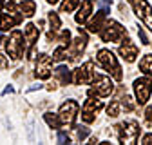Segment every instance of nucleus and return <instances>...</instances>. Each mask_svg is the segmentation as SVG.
<instances>
[{
	"mask_svg": "<svg viewBox=\"0 0 152 145\" xmlns=\"http://www.w3.org/2000/svg\"><path fill=\"white\" fill-rule=\"evenodd\" d=\"M96 60L109 75H112L114 80H121V76H123L121 75V67H120L116 56H114V53L110 49H100L96 53Z\"/></svg>",
	"mask_w": 152,
	"mask_h": 145,
	"instance_id": "1",
	"label": "nucleus"
},
{
	"mask_svg": "<svg viewBox=\"0 0 152 145\" xmlns=\"http://www.w3.org/2000/svg\"><path fill=\"white\" fill-rule=\"evenodd\" d=\"M127 34L125 27L116 22V20H109L103 24V27L100 29V36H102V42H118L121 40L123 36Z\"/></svg>",
	"mask_w": 152,
	"mask_h": 145,
	"instance_id": "2",
	"label": "nucleus"
},
{
	"mask_svg": "<svg viewBox=\"0 0 152 145\" xmlns=\"http://www.w3.org/2000/svg\"><path fill=\"white\" fill-rule=\"evenodd\" d=\"M140 123L136 120H129V122H123L120 127H118V138L121 143H136L138 141V136H140Z\"/></svg>",
	"mask_w": 152,
	"mask_h": 145,
	"instance_id": "3",
	"label": "nucleus"
},
{
	"mask_svg": "<svg viewBox=\"0 0 152 145\" xmlns=\"http://www.w3.org/2000/svg\"><path fill=\"white\" fill-rule=\"evenodd\" d=\"M114 91V83L109 76H103V75H96L94 80L91 82V91L89 94H96V96H110V93Z\"/></svg>",
	"mask_w": 152,
	"mask_h": 145,
	"instance_id": "4",
	"label": "nucleus"
},
{
	"mask_svg": "<svg viewBox=\"0 0 152 145\" xmlns=\"http://www.w3.org/2000/svg\"><path fill=\"white\" fill-rule=\"evenodd\" d=\"M78 102L74 100H67L65 103H62L60 111H58V118L62 122V125H67V127H72L74 122H76V116H78Z\"/></svg>",
	"mask_w": 152,
	"mask_h": 145,
	"instance_id": "5",
	"label": "nucleus"
},
{
	"mask_svg": "<svg viewBox=\"0 0 152 145\" xmlns=\"http://www.w3.org/2000/svg\"><path fill=\"white\" fill-rule=\"evenodd\" d=\"M7 13H2V16H0V31H9L11 27L18 26L22 22V18L24 15L22 13H18L16 7H15V2L7 4Z\"/></svg>",
	"mask_w": 152,
	"mask_h": 145,
	"instance_id": "6",
	"label": "nucleus"
},
{
	"mask_svg": "<svg viewBox=\"0 0 152 145\" xmlns=\"http://www.w3.org/2000/svg\"><path fill=\"white\" fill-rule=\"evenodd\" d=\"M24 34L20 31H13L11 36L6 40V51L7 54L13 58V60H18V58H22V54H24Z\"/></svg>",
	"mask_w": 152,
	"mask_h": 145,
	"instance_id": "7",
	"label": "nucleus"
},
{
	"mask_svg": "<svg viewBox=\"0 0 152 145\" xmlns=\"http://www.w3.org/2000/svg\"><path fill=\"white\" fill-rule=\"evenodd\" d=\"M134 94H136V102L140 105H145L150 100V94H152V80L148 76L138 78L134 82Z\"/></svg>",
	"mask_w": 152,
	"mask_h": 145,
	"instance_id": "8",
	"label": "nucleus"
},
{
	"mask_svg": "<svg viewBox=\"0 0 152 145\" xmlns=\"http://www.w3.org/2000/svg\"><path fill=\"white\" fill-rule=\"evenodd\" d=\"M102 107H103V102L98 100V98H94V94H91L85 100L83 107H82V120L85 123H92L94 120H96V114H98V111Z\"/></svg>",
	"mask_w": 152,
	"mask_h": 145,
	"instance_id": "9",
	"label": "nucleus"
},
{
	"mask_svg": "<svg viewBox=\"0 0 152 145\" xmlns=\"http://www.w3.org/2000/svg\"><path fill=\"white\" fill-rule=\"evenodd\" d=\"M132 7L140 20L152 31V7L147 0H132Z\"/></svg>",
	"mask_w": 152,
	"mask_h": 145,
	"instance_id": "10",
	"label": "nucleus"
},
{
	"mask_svg": "<svg viewBox=\"0 0 152 145\" xmlns=\"http://www.w3.org/2000/svg\"><path fill=\"white\" fill-rule=\"evenodd\" d=\"M96 76V71H94V64L92 62H85L83 65H80L78 69L74 71V78L72 82L76 85H82V83H91Z\"/></svg>",
	"mask_w": 152,
	"mask_h": 145,
	"instance_id": "11",
	"label": "nucleus"
},
{
	"mask_svg": "<svg viewBox=\"0 0 152 145\" xmlns=\"http://www.w3.org/2000/svg\"><path fill=\"white\" fill-rule=\"evenodd\" d=\"M34 72H36V76L40 78V80H47V78L51 76V72H53V67H51V56H47L45 53L38 54Z\"/></svg>",
	"mask_w": 152,
	"mask_h": 145,
	"instance_id": "12",
	"label": "nucleus"
},
{
	"mask_svg": "<svg viewBox=\"0 0 152 145\" xmlns=\"http://www.w3.org/2000/svg\"><path fill=\"white\" fill-rule=\"evenodd\" d=\"M138 53H140L138 45L132 42L130 38H125V40L121 42V45H120V54H121V58H123L127 64H132V62H134L136 56H138Z\"/></svg>",
	"mask_w": 152,
	"mask_h": 145,
	"instance_id": "13",
	"label": "nucleus"
},
{
	"mask_svg": "<svg viewBox=\"0 0 152 145\" xmlns=\"http://www.w3.org/2000/svg\"><path fill=\"white\" fill-rule=\"evenodd\" d=\"M80 31V36L78 38H74L72 42H71V47H69V58L71 60H76L80 56V54L85 51V45H87V34L82 31V27L78 29Z\"/></svg>",
	"mask_w": 152,
	"mask_h": 145,
	"instance_id": "14",
	"label": "nucleus"
},
{
	"mask_svg": "<svg viewBox=\"0 0 152 145\" xmlns=\"http://www.w3.org/2000/svg\"><path fill=\"white\" fill-rule=\"evenodd\" d=\"M38 34L40 33H38V27L34 24H27L24 27V38H26V47L29 51V58H33V47L38 42Z\"/></svg>",
	"mask_w": 152,
	"mask_h": 145,
	"instance_id": "15",
	"label": "nucleus"
},
{
	"mask_svg": "<svg viewBox=\"0 0 152 145\" xmlns=\"http://www.w3.org/2000/svg\"><path fill=\"white\" fill-rule=\"evenodd\" d=\"M107 13H109V9H107V7H103L102 11H98V13H96V16H92L91 20H89L87 29H89L91 33H100V29L103 27V20H105Z\"/></svg>",
	"mask_w": 152,
	"mask_h": 145,
	"instance_id": "16",
	"label": "nucleus"
},
{
	"mask_svg": "<svg viewBox=\"0 0 152 145\" xmlns=\"http://www.w3.org/2000/svg\"><path fill=\"white\" fill-rule=\"evenodd\" d=\"M92 7H94L92 0H83L80 11L76 13V16H74V20L78 22V24H85V22H87V18H89V16H91V13H92Z\"/></svg>",
	"mask_w": 152,
	"mask_h": 145,
	"instance_id": "17",
	"label": "nucleus"
},
{
	"mask_svg": "<svg viewBox=\"0 0 152 145\" xmlns=\"http://www.w3.org/2000/svg\"><path fill=\"white\" fill-rule=\"evenodd\" d=\"M18 11H20L24 16H33L36 13V2L34 0H20Z\"/></svg>",
	"mask_w": 152,
	"mask_h": 145,
	"instance_id": "18",
	"label": "nucleus"
},
{
	"mask_svg": "<svg viewBox=\"0 0 152 145\" xmlns=\"http://www.w3.org/2000/svg\"><path fill=\"white\" fill-rule=\"evenodd\" d=\"M54 75H56V78L60 80V83H62V85H67V83H71V82H72L71 71H69V67H65V65H60L58 69L54 71Z\"/></svg>",
	"mask_w": 152,
	"mask_h": 145,
	"instance_id": "19",
	"label": "nucleus"
},
{
	"mask_svg": "<svg viewBox=\"0 0 152 145\" xmlns=\"http://www.w3.org/2000/svg\"><path fill=\"white\" fill-rule=\"evenodd\" d=\"M140 69L147 76H152V54H145V56L140 60Z\"/></svg>",
	"mask_w": 152,
	"mask_h": 145,
	"instance_id": "20",
	"label": "nucleus"
},
{
	"mask_svg": "<svg viewBox=\"0 0 152 145\" xmlns=\"http://www.w3.org/2000/svg\"><path fill=\"white\" fill-rule=\"evenodd\" d=\"M44 120H45V123L51 127V129H60V125H62L58 114H53V113H45L44 114Z\"/></svg>",
	"mask_w": 152,
	"mask_h": 145,
	"instance_id": "21",
	"label": "nucleus"
},
{
	"mask_svg": "<svg viewBox=\"0 0 152 145\" xmlns=\"http://www.w3.org/2000/svg\"><path fill=\"white\" fill-rule=\"evenodd\" d=\"M80 6V0H64L60 4V13H72Z\"/></svg>",
	"mask_w": 152,
	"mask_h": 145,
	"instance_id": "22",
	"label": "nucleus"
},
{
	"mask_svg": "<svg viewBox=\"0 0 152 145\" xmlns=\"http://www.w3.org/2000/svg\"><path fill=\"white\" fill-rule=\"evenodd\" d=\"M120 111H121V102H112V103L107 107V114H109L110 118L120 116Z\"/></svg>",
	"mask_w": 152,
	"mask_h": 145,
	"instance_id": "23",
	"label": "nucleus"
},
{
	"mask_svg": "<svg viewBox=\"0 0 152 145\" xmlns=\"http://www.w3.org/2000/svg\"><path fill=\"white\" fill-rule=\"evenodd\" d=\"M67 54H69V51H67V45H60L58 49H56L54 53H53V60H56V62H60V60H64V58H67Z\"/></svg>",
	"mask_w": 152,
	"mask_h": 145,
	"instance_id": "24",
	"label": "nucleus"
},
{
	"mask_svg": "<svg viewBox=\"0 0 152 145\" xmlns=\"http://www.w3.org/2000/svg\"><path fill=\"white\" fill-rule=\"evenodd\" d=\"M49 22H51V29H53V31H58V29L62 27V22H60L58 15H56L54 11H51V13H49Z\"/></svg>",
	"mask_w": 152,
	"mask_h": 145,
	"instance_id": "25",
	"label": "nucleus"
},
{
	"mask_svg": "<svg viewBox=\"0 0 152 145\" xmlns=\"http://www.w3.org/2000/svg\"><path fill=\"white\" fill-rule=\"evenodd\" d=\"M58 42H60V44H64V45H67V44L71 42V33H69V29H65V31H62V33H60Z\"/></svg>",
	"mask_w": 152,
	"mask_h": 145,
	"instance_id": "26",
	"label": "nucleus"
},
{
	"mask_svg": "<svg viewBox=\"0 0 152 145\" xmlns=\"http://www.w3.org/2000/svg\"><path fill=\"white\" fill-rule=\"evenodd\" d=\"M89 133H91V131L87 129V127H78V129H76V138L82 141V140H85V138L89 136Z\"/></svg>",
	"mask_w": 152,
	"mask_h": 145,
	"instance_id": "27",
	"label": "nucleus"
},
{
	"mask_svg": "<svg viewBox=\"0 0 152 145\" xmlns=\"http://www.w3.org/2000/svg\"><path fill=\"white\" fill-rule=\"evenodd\" d=\"M123 102H121V105H125V109H127V111H134V102H132V98L129 96V94H125V98H121Z\"/></svg>",
	"mask_w": 152,
	"mask_h": 145,
	"instance_id": "28",
	"label": "nucleus"
},
{
	"mask_svg": "<svg viewBox=\"0 0 152 145\" xmlns=\"http://www.w3.org/2000/svg\"><path fill=\"white\" fill-rule=\"evenodd\" d=\"M138 34H140V38H141V44H145V45H148V44H150V42H148V36H147V33H145L141 27L138 29Z\"/></svg>",
	"mask_w": 152,
	"mask_h": 145,
	"instance_id": "29",
	"label": "nucleus"
},
{
	"mask_svg": "<svg viewBox=\"0 0 152 145\" xmlns=\"http://www.w3.org/2000/svg\"><path fill=\"white\" fill-rule=\"evenodd\" d=\"M58 141H60V143H69L71 138H69L67 133H58Z\"/></svg>",
	"mask_w": 152,
	"mask_h": 145,
	"instance_id": "30",
	"label": "nucleus"
},
{
	"mask_svg": "<svg viewBox=\"0 0 152 145\" xmlns=\"http://www.w3.org/2000/svg\"><path fill=\"white\" fill-rule=\"evenodd\" d=\"M141 145H152V133H148L141 138Z\"/></svg>",
	"mask_w": 152,
	"mask_h": 145,
	"instance_id": "31",
	"label": "nucleus"
},
{
	"mask_svg": "<svg viewBox=\"0 0 152 145\" xmlns=\"http://www.w3.org/2000/svg\"><path fill=\"white\" fill-rule=\"evenodd\" d=\"M9 65V62H7V58L4 56V54H0V71H4L6 67Z\"/></svg>",
	"mask_w": 152,
	"mask_h": 145,
	"instance_id": "32",
	"label": "nucleus"
},
{
	"mask_svg": "<svg viewBox=\"0 0 152 145\" xmlns=\"http://www.w3.org/2000/svg\"><path fill=\"white\" fill-rule=\"evenodd\" d=\"M145 118H147V120H148V123L152 125V107H148V109H147V113H145Z\"/></svg>",
	"mask_w": 152,
	"mask_h": 145,
	"instance_id": "33",
	"label": "nucleus"
},
{
	"mask_svg": "<svg viewBox=\"0 0 152 145\" xmlns=\"http://www.w3.org/2000/svg\"><path fill=\"white\" fill-rule=\"evenodd\" d=\"M13 91H15L13 87H6V89H4V94H7V93H13Z\"/></svg>",
	"mask_w": 152,
	"mask_h": 145,
	"instance_id": "34",
	"label": "nucleus"
},
{
	"mask_svg": "<svg viewBox=\"0 0 152 145\" xmlns=\"http://www.w3.org/2000/svg\"><path fill=\"white\" fill-rule=\"evenodd\" d=\"M102 2H103V4H105V7H107V6H110V4H112V0H102Z\"/></svg>",
	"mask_w": 152,
	"mask_h": 145,
	"instance_id": "35",
	"label": "nucleus"
},
{
	"mask_svg": "<svg viewBox=\"0 0 152 145\" xmlns=\"http://www.w3.org/2000/svg\"><path fill=\"white\" fill-rule=\"evenodd\" d=\"M2 7H4V0H0V11H2Z\"/></svg>",
	"mask_w": 152,
	"mask_h": 145,
	"instance_id": "36",
	"label": "nucleus"
},
{
	"mask_svg": "<svg viewBox=\"0 0 152 145\" xmlns=\"http://www.w3.org/2000/svg\"><path fill=\"white\" fill-rule=\"evenodd\" d=\"M47 2H49V4H56V2H58V0H47Z\"/></svg>",
	"mask_w": 152,
	"mask_h": 145,
	"instance_id": "37",
	"label": "nucleus"
},
{
	"mask_svg": "<svg viewBox=\"0 0 152 145\" xmlns=\"http://www.w3.org/2000/svg\"><path fill=\"white\" fill-rule=\"evenodd\" d=\"M11 2H20V0H11Z\"/></svg>",
	"mask_w": 152,
	"mask_h": 145,
	"instance_id": "38",
	"label": "nucleus"
},
{
	"mask_svg": "<svg viewBox=\"0 0 152 145\" xmlns=\"http://www.w3.org/2000/svg\"><path fill=\"white\" fill-rule=\"evenodd\" d=\"M0 40H2V36H0Z\"/></svg>",
	"mask_w": 152,
	"mask_h": 145,
	"instance_id": "39",
	"label": "nucleus"
}]
</instances>
